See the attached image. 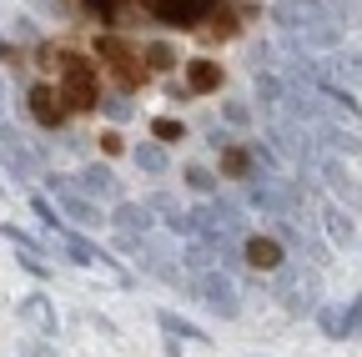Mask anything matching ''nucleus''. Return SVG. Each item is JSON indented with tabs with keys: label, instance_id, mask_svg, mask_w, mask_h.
Masks as SVG:
<instances>
[{
	"label": "nucleus",
	"instance_id": "obj_26",
	"mask_svg": "<svg viewBox=\"0 0 362 357\" xmlns=\"http://www.w3.org/2000/svg\"><path fill=\"white\" fill-rule=\"evenodd\" d=\"M81 6H86L90 16H101V21H111V16H116V6H121V0H81Z\"/></svg>",
	"mask_w": 362,
	"mask_h": 357
},
{
	"label": "nucleus",
	"instance_id": "obj_6",
	"mask_svg": "<svg viewBox=\"0 0 362 357\" xmlns=\"http://www.w3.org/2000/svg\"><path fill=\"white\" fill-rule=\"evenodd\" d=\"M146 11L161 21V25H176V30H192L197 21H206L216 11V0H146Z\"/></svg>",
	"mask_w": 362,
	"mask_h": 357
},
{
	"label": "nucleus",
	"instance_id": "obj_21",
	"mask_svg": "<svg viewBox=\"0 0 362 357\" xmlns=\"http://www.w3.org/2000/svg\"><path fill=\"white\" fill-rule=\"evenodd\" d=\"M131 156H136V166H141L146 176H161V171H166V146H161V141H141Z\"/></svg>",
	"mask_w": 362,
	"mask_h": 357
},
{
	"label": "nucleus",
	"instance_id": "obj_18",
	"mask_svg": "<svg viewBox=\"0 0 362 357\" xmlns=\"http://www.w3.org/2000/svg\"><path fill=\"white\" fill-rule=\"evenodd\" d=\"M21 317L25 322H35L40 332H56V307L45 302L40 292H30V297H21Z\"/></svg>",
	"mask_w": 362,
	"mask_h": 357
},
{
	"label": "nucleus",
	"instance_id": "obj_16",
	"mask_svg": "<svg viewBox=\"0 0 362 357\" xmlns=\"http://www.w3.org/2000/svg\"><path fill=\"white\" fill-rule=\"evenodd\" d=\"M0 146H6V166H11V176L30 182V176H35V156H30V146L16 136V131H6V126H0Z\"/></svg>",
	"mask_w": 362,
	"mask_h": 357
},
{
	"label": "nucleus",
	"instance_id": "obj_4",
	"mask_svg": "<svg viewBox=\"0 0 362 357\" xmlns=\"http://www.w3.org/2000/svg\"><path fill=\"white\" fill-rule=\"evenodd\" d=\"M56 66H61V96H66L71 106H96V101H101V91H96V71H90L86 56H61Z\"/></svg>",
	"mask_w": 362,
	"mask_h": 357
},
{
	"label": "nucleus",
	"instance_id": "obj_12",
	"mask_svg": "<svg viewBox=\"0 0 362 357\" xmlns=\"http://www.w3.org/2000/svg\"><path fill=\"white\" fill-rule=\"evenodd\" d=\"M111 227H116L121 237H146V232H151V206H146V201H116Z\"/></svg>",
	"mask_w": 362,
	"mask_h": 357
},
{
	"label": "nucleus",
	"instance_id": "obj_27",
	"mask_svg": "<svg viewBox=\"0 0 362 357\" xmlns=\"http://www.w3.org/2000/svg\"><path fill=\"white\" fill-rule=\"evenodd\" d=\"M101 106H106L111 121H126V116H131V101H121V96H111V101H101Z\"/></svg>",
	"mask_w": 362,
	"mask_h": 357
},
{
	"label": "nucleus",
	"instance_id": "obj_30",
	"mask_svg": "<svg viewBox=\"0 0 362 357\" xmlns=\"http://www.w3.org/2000/svg\"><path fill=\"white\" fill-rule=\"evenodd\" d=\"M352 16V25H362V0H342V21Z\"/></svg>",
	"mask_w": 362,
	"mask_h": 357
},
{
	"label": "nucleus",
	"instance_id": "obj_31",
	"mask_svg": "<svg viewBox=\"0 0 362 357\" xmlns=\"http://www.w3.org/2000/svg\"><path fill=\"white\" fill-rule=\"evenodd\" d=\"M226 121H237V126H247V121H252V111H247V106H237V101H232V106H226Z\"/></svg>",
	"mask_w": 362,
	"mask_h": 357
},
{
	"label": "nucleus",
	"instance_id": "obj_24",
	"mask_svg": "<svg viewBox=\"0 0 362 357\" xmlns=\"http://www.w3.org/2000/svg\"><path fill=\"white\" fill-rule=\"evenodd\" d=\"M312 317H317V327H322L327 337H342V312H337V307H317Z\"/></svg>",
	"mask_w": 362,
	"mask_h": 357
},
{
	"label": "nucleus",
	"instance_id": "obj_10",
	"mask_svg": "<svg viewBox=\"0 0 362 357\" xmlns=\"http://www.w3.org/2000/svg\"><path fill=\"white\" fill-rule=\"evenodd\" d=\"M30 116L40 126H66V96L56 91V86H30Z\"/></svg>",
	"mask_w": 362,
	"mask_h": 357
},
{
	"label": "nucleus",
	"instance_id": "obj_19",
	"mask_svg": "<svg viewBox=\"0 0 362 357\" xmlns=\"http://www.w3.org/2000/svg\"><path fill=\"white\" fill-rule=\"evenodd\" d=\"M187 86H192V91H216V86H221V66L197 56V61L187 66Z\"/></svg>",
	"mask_w": 362,
	"mask_h": 357
},
{
	"label": "nucleus",
	"instance_id": "obj_32",
	"mask_svg": "<svg viewBox=\"0 0 362 357\" xmlns=\"http://www.w3.org/2000/svg\"><path fill=\"white\" fill-rule=\"evenodd\" d=\"M101 151H111V156L121 151V136H116V131H106V136H101Z\"/></svg>",
	"mask_w": 362,
	"mask_h": 357
},
{
	"label": "nucleus",
	"instance_id": "obj_2",
	"mask_svg": "<svg viewBox=\"0 0 362 357\" xmlns=\"http://www.w3.org/2000/svg\"><path fill=\"white\" fill-rule=\"evenodd\" d=\"M252 206H262L267 216H277V221H292L302 216V187L287 182V176H252Z\"/></svg>",
	"mask_w": 362,
	"mask_h": 357
},
{
	"label": "nucleus",
	"instance_id": "obj_15",
	"mask_svg": "<svg viewBox=\"0 0 362 357\" xmlns=\"http://www.w3.org/2000/svg\"><path fill=\"white\" fill-rule=\"evenodd\" d=\"M56 237H61V252H66L76 267H111V257H106L101 247H90L86 237H76V232H66V227H56Z\"/></svg>",
	"mask_w": 362,
	"mask_h": 357
},
{
	"label": "nucleus",
	"instance_id": "obj_33",
	"mask_svg": "<svg viewBox=\"0 0 362 357\" xmlns=\"http://www.w3.org/2000/svg\"><path fill=\"white\" fill-rule=\"evenodd\" d=\"M0 96H6V91H0Z\"/></svg>",
	"mask_w": 362,
	"mask_h": 357
},
{
	"label": "nucleus",
	"instance_id": "obj_20",
	"mask_svg": "<svg viewBox=\"0 0 362 357\" xmlns=\"http://www.w3.org/2000/svg\"><path fill=\"white\" fill-rule=\"evenodd\" d=\"M156 322H161V332L166 337H187V342H206V332L197 327V322H187L181 312H156Z\"/></svg>",
	"mask_w": 362,
	"mask_h": 357
},
{
	"label": "nucleus",
	"instance_id": "obj_8",
	"mask_svg": "<svg viewBox=\"0 0 362 357\" xmlns=\"http://www.w3.org/2000/svg\"><path fill=\"white\" fill-rule=\"evenodd\" d=\"M51 192H56V201H61V216H71L76 227H101V206L90 201V197H81L66 176H51Z\"/></svg>",
	"mask_w": 362,
	"mask_h": 357
},
{
	"label": "nucleus",
	"instance_id": "obj_5",
	"mask_svg": "<svg viewBox=\"0 0 362 357\" xmlns=\"http://www.w3.org/2000/svg\"><path fill=\"white\" fill-rule=\"evenodd\" d=\"M277 25L282 30H297V25H312V21H337L342 25V0H277Z\"/></svg>",
	"mask_w": 362,
	"mask_h": 357
},
{
	"label": "nucleus",
	"instance_id": "obj_11",
	"mask_svg": "<svg viewBox=\"0 0 362 357\" xmlns=\"http://www.w3.org/2000/svg\"><path fill=\"white\" fill-rule=\"evenodd\" d=\"M242 262L252 272H277L282 267V242L277 237H247L242 242Z\"/></svg>",
	"mask_w": 362,
	"mask_h": 357
},
{
	"label": "nucleus",
	"instance_id": "obj_14",
	"mask_svg": "<svg viewBox=\"0 0 362 357\" xmlns=\"http://www.w3.org/2000/svg\"><path fill=\"white\" fill-rule=\"evenodd\" d=\"M101 61H106V66L121 76V86H136V81H141V66H136V56L121 46L116 35H106V40H101Z\"/></svg>",
	"mask_w": 362,
	"mask_h": 357
},
{
	"label": "nucleus",
	"instance_id": "obj_9",
	"mask_svg": "<svg viewBox=\"0 0 362 357\" xmlns=\"http://www.w3.org/2000/svg\"><path fill=\"white\" fill-rule=\"evenodd\" d=\"M76 192L90 197V201H121V182L111 176V166H81Z\"/></svg>",
	"mask_w": 362,
	"mask_h": 357
},
{
	"label": "nucleus",
	"instance_id": "obj_22",
	"mask_svg": "<svg viewBox=\"0 0 362 357\" xmlns=\"http://www.w3.org/2000/svg\"><path fill=\"white\" fill-rule=\"evenodd\" d=\"M151 136H156V141H181V136H187V126L171 121V116H156V121H151Z\"/></svg>",
	"mask_w": 362,
	"mask_h": 357
},
{
	"label": "nucleus",
	"instance_id": "obj_29",
	"mask_svg": "<svg viewBox=\"0 0 362 357\" xmlns=\"http://www.w3.org/2000/svg\"><path fill=\"white\" fill-rule=\"evenodd\" d=\"M247 166H252V161H247V151H226V171H237V176H242Z\"/></svg>",
	"mask_w": 362,
	"mask_h": 357
},
{
	"label": "nucleus",
	"instance_id": "obj_3",
	"mask_svg": "<svg viewBox=\"0 0 362 357\" xmlns=\"http://www.w3.org/2000/svg\"><path fill=\"white\" fill-rule=\"evenodd\" d=\"M192 292L202 297V307H206V312H216L221 322H232L237 312H242V292H237V282L226 277L221 267H206V272H197Z\"/></svg>",
	"mask_w": 362,
	"mask_h": 357
},
{
	"label": "nucleus",
	"instance_id": "obj_28",
	"mask_svg": "<svg viewBox=\"0 0 362 357\" xmlns=\"http://www.w3.org/2000/svg\"><path fill=\"white\" fill-rule=\"evenodd\" d=\"M146 56H151V66H156V71H166V66H171V61H176V56H171V51H166V46H151V51H146Z\"/></svg>",
	"mask_w": 362,
	"mask_h": 357
},
{
	"label": "nucleus",
	"instance_id": "obj_17",
	"mask_svg": "<svg viewBox=\"0 0 362 357\" xmlns=\"http://www.w3.org/2000/svg\"><path fill=\"white\" fill-rule=\"evenodd\" d=\"M322 227H327V237H332L337 247H352V242H357V227H352V211H347V206H327V211H322Z\"/></svg>",
	"mask_w": 362,
	"mask_h": 357
},
{
	"label": "nucleus",
	"instance_id": "obj_25",
	"mask_svg": "<svg viewBox=\"0 0 362 357\" xmlns=\"http://www.w3.org/2000/svg\"><path fill=\"white\" fill-rule=\"evenodd\" d=\"M357 332H362V297H352L342 312V337H357Z\"/></svg>",
	"mask_w": 362,
	"mask_h": 357
},
{
	"label": "nucleus",
	"instance_id": "obj_13",
	"mask_svg": "<svg viewBox=\"0 0 362 357\" xmlns=\"http://www.w3.org/2000/svg\"><path fill=\"white\" fill-rule=\"evenodd\" d=\"M327 71H332V81L362 91V46H347V40H342V46L332 51V61H327Z\"/></svg>",
	"mask_w": 362,
	"mask_h": 357
},
{
	"label": "nucleus",
	"instance_id": "obj_1",
	"mask_svg": "<svg viewBox=\"0 0 362 357\" xmlns=\"http://www.w3.org/2000/svg\"><path fill=\"white\" fill-rule=\"evenodd\" d=\"M272 297L282 302L287 317H312V312L322 307V277H317V267H307V262H282L277 277H272Z\"/></svg>",
	"mask_w": 362,
	"mask_h": 357
},
{
	"label": "nucleus",
	"instance_id": "obj_23",
	"mask_svg": "<svg viewBox=\"0 0 362 357\" xmlns=\"http://www.w3.org/2000/svg\"><path fill=\"white\" fill-rule=\"evenodd\" d=\"M187 187L202 192V197H211V192H216V176H211L206 166H187Z\"/></svg>",
	"mask_w": 362,
	"mask_h": 357
},
{
	"label": "nucleus",
	"instance_id": "obj_7",
	"mask_svg": "<svg viewBox=\"0 0 362 357\" xmlns=\"http://www.w3.org/2000/svg\"><path fill=\"white\" fill-rule=\"evenodd\" d=\"M317 171H322V182H327V192H332V201L337 206H347V211H362V182L337 161V156H322L317 161Z\"/></svg>",
	"mask_w": 362,
	"mask_h": 357
}]
</instances>
